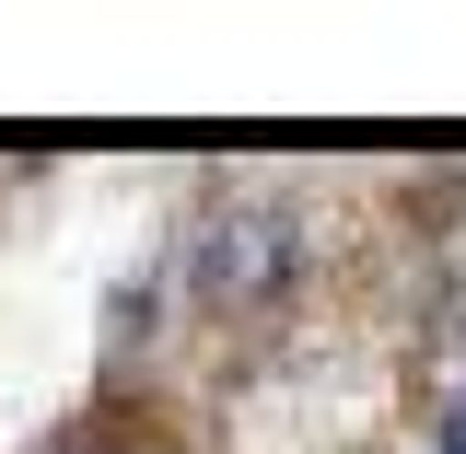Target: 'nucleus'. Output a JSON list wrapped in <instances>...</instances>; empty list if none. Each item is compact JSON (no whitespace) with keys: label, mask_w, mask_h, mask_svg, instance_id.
<instances>
[{"label":"nucleus","mask_w":466,"mask_h":454,"mask_svg":"<svg viewBox=\"0 0 466 454\" xmlns=\"http://www.w3.org/2000/svg\"><path fill=\"white\" fill-rule=\"evenodd\" d=\"M291 268H303V245H291L280 210H222V222L198 233V303L210 315H257Z\"/></svg>","instance_id":"obj_1"},{"label":"nucleus","mask_w":466,"mask_h":454,"mask_svg":"<svg viewBox=\"0 0 466 454\" xmlns=\"http://www.w3.org/2000/svg\"><path fill=\"white\" fill-rule=\"evenodd\" d=\"M431 454H466V397L443 408V431H431Z\"/></svg>","instance_id":"obj_2"},{"label":"nucleus","mask_w":466,"mask_h":454,"mask_svg":"<svg viewBox=\"0 0 466 454\" xmlns=\"http://www.w3.org/2000/svg\"><path fill=\"white\" fill-rule=\"evenodd\" d=\"M116 454H140V443H116Z\"/></svg>","instance_id":"obj_3"}]
</instances>
